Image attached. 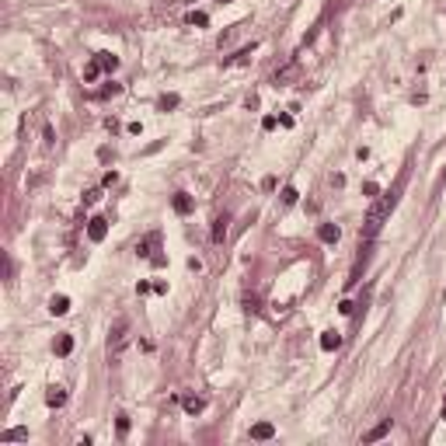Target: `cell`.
Returning <instances> with one entry per match:
<instances>
[{
  "mask_svg": "<svg viewBox=\"0 0 446 446\" xmlns=\"http://www.w3.org/2000/svg\"><path fill=\"white\" fill-rule=\"evenodd\" d=\"M394 202H397V188H394V192H387L383 199H376V202H373V209L366 213V220H363V230H359V237H363V241H373V237H376V230H380V227H383V220L390 216Z\"/></svg>",
  "mask_w": 446,
  "mask_h": 446,
  "instance_id": "6da1fadb",
  "label": "cell"
},
{
  "mask_svg": "<svg viewBox=\"0 0 446 446\" xmlns=\"http://www.w3.org/2000/svg\"><path fill=\"white\" fill-rule=\"evenodd\" d=\"M126 342H129V317H115L112 328H108V359H112V363L122 359Z\"/></svg>",
  "mask_w": 446,
  "mask_h": 446,
  "instance_id": "7a4b0ae2",
  "label": "cell"
},
{
  "mask_svg": "<svg viewBox=\"0 0 446 446\" xmlns=\"http://www.w3.org/2000/svg\"><path fill=\"white\" fill-rule=\"evenodd\" d=\"M87 237H91V241H105V237H108V220H105V216L87 220Z\"/></svg>",
  "mask_w": 446,
  "mask_h": 446,
  "instance_id": "3957f363",
  "label": "cell"
},
{
  "mask_svg": "<svg viewBox=\"0 0 446 446\" xmlns=\"http://www.w3.org/2000/svg\"><path fill=\"white\" fill-rule=\"evenodd\" d=\"M157 244H160V234L153 230V234H147V237L136 244V255H140V258H153V248H157Z\"/></svg>",
  "mask_w": 446,
  "mask_h": 446,
  "instance_id": "277c9868",
  "label": "cell"
},
{
  "mask_svg": "<svg viewBox=\"0 0 446 446\" xmlns=\"http://www.w3.org/2000/svg\"><path fill=\"white\" fill-rule=\"evenodd\" d=\"M174 213H181V216L192 213V195L188 192H174Z\"/></svg>",
  "mask_w": 446,
  "mask_h": 446,
  "instance_id": "5b68a950",
  "label": "cell"
},
{
  "mask_svg": "<svg viewBox=\"0 0 446 446\" xmlns=\"http://www.w3.org/2000/svg\"><path fill=\"white\" fill-rule=\"evenodd\" d=\"M387 432H390V418H383L380 425H373V429L366 432V436H363V439H366V443H376V439H383Z\"/></svg>",
  "mask_w": 446,
  "mask_h": 446,
  "instance_id": "8992f818",
  "label": "cell"
},
{
  "mask_svg": "<svg viewBox=\"0 0 446 446\" xmlns=\"http://www.w3.org/2000/svg\"><path fill=\"white\" fill-rule=\"evenodd\" d=\"M317 237H321L324 244H335V241H338V227H335V223H321V227H317Z\"/></svg>",
  "mask_w": 446,
  "mask_h": 446,
  "instance_id": "52a82bcc",
  "label": "cell"
},
{
  "mask_svg": "<svg viewBox=\"0 0 446 446\" xmlns=\"http://www.w3.org/2000/svg\"><path fill=\"white\" fill-rule=\"evenodd\" d=\"M46 404H49V408H63V404H67V390H63V387H53V390L46 394Z\"/></svg>",
  "mask_w": 446,
  "mask_h": 446,
  "instance_id": "ba28073f",
  "label": "cell"
},
{
  "mask_svg": "<svg viewBox=\"0 0 446 446\" xmlns=\"http://www.w3.org/2000/svg\"><path fill=\"white\" fill-rule=\"evenodd\" d=\"M272 436H276V425L272 422H258L251 429V439H272Z\"/></svg>",
  "mask_w": 446,
  "mask_h": 446,
  "instance_id": "9c48e42d",
  "label": "cell"
},
{
  "mask_svg": "<svg viewBox=\"0 0 446 446\" xmlns=\"http://www.w3.org/2000/svg\"><path fill=\"white\" fill-rule=\"evenodd\" d=\"M67 310H70V297H53V300H49V314L63 317Z\"/></svg>",
  "mask_w": 446,
  "mask_h": 446,
  "instance_id": "30bf717a",
  "label": "cell"
},
{
  "mask_svg": "<svg viewBox=\"0 0 446 446\" xmlns=\"http://www.w3.org/2000/svg\"><path fill=\"white\" fill-rule=\"evenodd\" d=\"M338 345H342L338 331H324V335H321V349H324V352H335Z\"/></svg>",
  "mask_w": 446,
  "mask_h": 446,
  "instance_id": "8fae6325",
  "label": "cell"
},
{
  "mask_svg": "<svg viewBox=\"0 0 446 446\" xmlns=\"http://www.w3.org/2000/svg\"><path fill=\"white\" fill-rule=\"evenodd\" d=\"M94 60H98V63H101V70H108V74H112V70H119V56H112V53H98Z\"/></svg>",
  "mask_w": 446,
  "mask_h": 446,
  "instance_id": "7c38bea8",
  "label": "cell"
},
{
  "mask_svg": "<svg viewBox=\"0 0 446 446\" xmlns=\"http://www.w3.org/2000/svg\"><path fill=\"white\" fill-rule=\"evenodd\" d=\"M74 352V335H60L56 338V356H70Z\"/></svg>",
  "mask_w": 446,
  "mask_h": 446,
  "instance_id": "4fadbf2b",
  "label": "cell"
},
{
  "mask_svg": "<svg viewBox=\"0 0 446 446\" xmlns=\"http://www.w3.org/2000/svg\"><path fill=\"white\" fill-rule=\"evenodd\" d=\"M181 408H185L188 415H199V411L206 408V401H202V397H185V401H181Z\"/></svg>",
  "mask_w": 446,
  "mask_h": 446,
  "instance_id": "5bb4252c",
  "label": "cell"
},
{
  "mask_svg": "<svg viewBox=\"0 0 446 446\" xmlns=\"http://www.w3.org/2000/svg\"><path fill=\"white\" fill-rule=\"evenodd\" d=\"M98 74H101V63H98V60H91V63L84 67V80L91 84V80H98Z\"/></svg>",
  "mask_w": 446,
  "mask_h": 446,
  "instance_id": "9a60e30c",
  "label": "cell"
},
{
  "mask_svg": "<svg viewBox=\"0 0 446 446\" xmlns=\"http://www.w3.org/2000/svg\"><path fill=\"white\" fill-rule=\"evenodd\" d=\"M227 223H230V220H227V216H220V220H216V227H213V241H216V244L227 237Z\"/></svg>",
  "mask_w": 446,
  "mask_h": 446,
  "instance_id": "2e32d148",
  "label": "cell"
},
{
  "mask_svg": "<svg viewBox=\"0 0 446 446\" xmlns=\"http://www.w3.org/2000/svg\"><path fill=\"white\" fill-rule=\"evenodd\" d=\"M188 25H195V28H206V25H209V18H206L202 11H192V14H188Z\"/></svg>",
  "mask_w": 446,
  "mask_h": 446,
  "instance_id": "e0dca14e",
  "label": "cell"
},
{
  "mask_svg": "<svg viewBox=\"0 0 446 446\" xmlns=\"http://www.w3.org/2000/svg\"><path fill=\"white\" fill-rule=\"evenodd\" d=\"M157 105H160L164 112H167V108H178V94H160V101H157Z\"/></svg>",
  "mask_w": 446,
  "mask_h": 446,
  "instance_id": "ac0fdd59",
  "label": "cell"
},
{
  "mask_svg": "<svg viewBox=\"0 0 446 446\" xmlns=\"http://www.w3.org/2000/svg\"><path fill=\"white\" fill-rule=\"evenodd\" d=\"M297 199H300V192L293 188V185H286V188H283V202H286V206H293Z\"/></svg>",
  "mask_w": 446,
  "mask_h": 446,
  "instance_id": "d6986e66",
  "label": "cell"
},
{
  "mask_svg": "<svg viewBox=\"0 0 446 446\" xmlns=\"http://www.w3.org/2000/svg\"><path fill=\"white\" fill-rule=\"evenodd\" d=\"M363 192H366L370 199H376V195H380V185H376V181H366V185H363Z\"/></svg>",
  "mask_w": 446,
  "mask_h": 446,
  "instance_id": "ffe728a7",
  "label": "cell"
},
{
  "mask_svg": "<svg viewBox=\"0 0 446 446\" xmlns=\"http://www.w3.org/2000/svg\"><path fill=\"white\" fill-rule=\"evenodd\" d=\"M25 436H28V432H25V429H11V432H4V436H0V439H25Z\"/></svg>",
  "mask_w": 446,
  "mask_h": 446,
  "instance_id": "44dd1931",
  "label": "cell"
},
{
  "mask_svg": "<svg viewBox=\"0 0 446 446\" xmlns=\"http://www.w3.org/2000/svg\"><path fill=\"white\" fill-rule=\"evenodd\" d=\"M126 432H129V418H126V415H119V436H126Z\"/></svg>",
  "mask_w": 446,
  "mask_h": 446,
  "instance_id": "7402d4cb",
  "label": "cell"
},
{
  "mask_svg": "<svg viewBox=\"0 0 446 446\" xmlns=\"http://www.w3.org/2000/svg\"><path fill=\"white\" fill-rule=\"evenodd\" d=\"M262 126H265V129H276V126H279V119H276V115H265V122H262Z\"/></svg>",
  "mask_w": 446,
  "mask_h": 446,
  "instance_id": "603a6c76",
  "label": "cell"
},
{
  "mask_svg": "<svg viewBox=\"0 0 446 446\" xmlns=\"http://www.w3.org/2000/svg\"><path fill=\"white\" fill-rule=\"evenodd\" d=\"M443 418H446V397H443Z\"/></svg>",
  "mask_w": 446,
  "mask_h": 446,
  "instance_id": "cb8c5ba5",
  "label": "cell"
},
{
  "mask_svg": "<svg viewBox=\"0 0 446 446\" xmlns=\"http://www.w3.org/2000/svg\"><path fill=\"white\" fill-rule=\"evenodd\" d=\"M220 4H230V0H220Z\"/></svg>",
  "mask_w": 446,
  "mask_h": 446,
  "instance_id": "d4e9b609",
  "label": "cell"
},
{
  "mask_svg": "<svg viewBox=\"0 0 446 446\" xmlns=\"http://www.w3.org/2000/svg\"><path fill=\"white\" fill-rule=\"evenodd\" d=\"M192 4H195V0H192Z\"/></svg>",
  "mask_w": 446,
  "mask_h": 446,
  "instance_id": "484cf974",
  "label": "cell"
}]
</instances>
